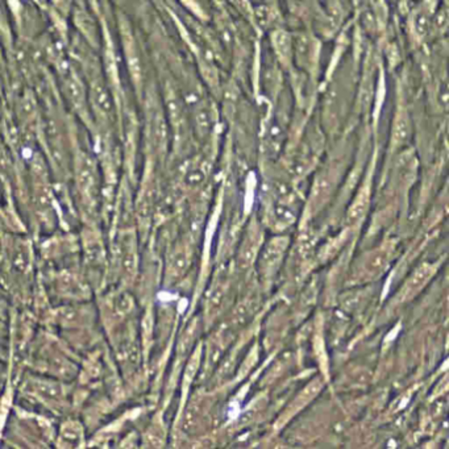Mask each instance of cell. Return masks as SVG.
I'll list each match as a JSON object with an SVG mask.
<instances>
[{
    "instance_id": "8",
    "label": "cell",
    "mask_w": 449,
    "mask_h": 449,
    "mask_svg": "<svg viewBox=\"0 0 449 449\" xmlns=\"http://www.w3.org/2000/svg\"><path fill=\"white\" fill-rule=\"evenodd\" d=\"M94 98H95L98 107L102 111L109 112L112 109V99L107 93V90L102 84H98L94 87Z\"/></svg>"
},
{
    "instance_id": "1",
    "label": "cell",
    "mask_w": 449,
    "mask_h": 449,
    "mask_svg": "<svg viewBox=\"0 0 449 449\" xmlns=\"http://www.w3.org/2000/svg\"><path fill=\"white\" fill-rule=\"evenodd\" d=\"M288 245L287 237H275L259 253V272L264 280H271L277 273Z\"/></svg>"
},
{
    "instance_id": "6",
    "label": "cell",
    "mask_w": 449,
    "mask_h": 449,
    "mask_svg": "<svg viewBox=\"0 0 449 449\" xmlns=\"http://www.w3.org/2000/svg\"><path fill=\"white\" fill-rule=\"evenodd\" d=\"M367 203H369V187L364 186L357 194L354 203L348 211V217H347L348 223H356L357 220L363 218L364 214L367 212Z\"/></svg>"
},
{
    "instance_id": "5",
    "label": "cell",
    "mask_w": 449,
    "mask_h": 449,
    "mask_svg": "<svg viewBox=\"0 0 449 449\" xmlns=\"http://www.w3.org/2000/svg\"><path fill=\"white\" fill-rule=\"evenodd\" d=\"M411 136V125L406 112H399L393 128V143L396 147L406 144Z\"/></svg>"
},
{
    "instance_id": "3",
    "label": "cell",
    "mask_w": 449,
    "mask_h": 449,
    "mask_svg": "<svg viewBox=\"0 0 449 449\" xmlns=\"http://www.w3.org/2000/svg\"><path fill=\"white\" fill-rule=\"evenodd\" d=\"M261 241H262V232L256 224H253L245 233L243 243L239 250L237 265L241 269L249 268L257 259L261 250Z\"/></svg>"
},
{
    "instance_id": "4",
    "label": "cell",
    "mask_w": 449,
    "mask_h": 449,
    "mask_svg": "<svg viewBox=\"0 0 449 449\" xmlns=\"http://www.w3.org/2000/svg\"><path fill=\"white\" fill-rule=\"evenodd\" d=\"M434 272H435V268L432 265L423 264L419 269H416L411 274L407 282L401 288V293L398 294L399 300L406 302V300L414 298L430 281V278L434 275Z\"/></svg>"
},
{
    "instance_id": "7",
    "label": "cell",
    "mask_w": 449,
    "mask_h": 449,
    "mask_svg": "<svg viewBox=\"0 0 449 449\" xmlns=\"http://www.w3.org/2000/svg\"><path fill=\"white\" fill-rule=\"evenodd\" d=\"M273 46L277 52V55H280V58L287 64L293 55V40L290 39V36L285 33L284 30H280L277 33H274L273 36Z\"/></svg>"
},
{
    "instance_id": "10",
    "label": "cell",
    "mask_w": 449,
    "mask_h": 449,
    "mask_svg": "<svg viewBox=\"0 0 449 449\" xmlns=\"http://www.w3.org/2000/svg\"><path fill=\"white\" fill-rule=\"evenodd\" d=\"M223 300H224V287L221 285L217 286V287L212 288L211 293H210V300H208V307H210V311H211V313L217 311L219 307L221 306Z\"/></svg>"
},
{
    "instance_id": "9",
    "label": "cell",
    "mask_w": 449,
    "mask_h": 449,
    "mask_svg": "<svg viewBox=\"0 0 449 449\" xmlns=\"http://www.w3.org/2000/svg\"><path fill=\"white\" fill-rule=\"evenodd\" d=\"M363 300H364V293L354 291L344 298L342 307H345V310H348V311H356L363 304V302H364Z\"/></svg>"
},
{
    "instance_id": "2",
    "label": "cell",
    "mask_w": 449,
    "mask_h": 449,
    "mask_svg": "<svg viewBox=\"0 0 449 449\" xmlns=\"http://www.w3.org/2000/svg\"><path fill=\"white\" fill-rule=\"evenodd\" d=\"M392 252L393 248L390 245H385L378 248L377 250L369 253L364 261L360 262L357 268V281H367L370 278H376L377 275H381L385 269L389 266V262L392 259Z\"/></svg>"
}]
</instances>
